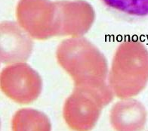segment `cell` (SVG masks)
I'll use <instances>...</instances> for the list:
<instances>
[{
  "label": "cell",
  "instance_id": "3957f363",
  "mask_svg": "<svg viewBox=\"0 0 148 131\" xmlns=\"http://www.w3.org/2000/svg\"><path fill=\"white\" fill-rule=\"evenodd\" d=\"M147 112L137 100H125L117 104L111 112V122L119 130H140L146 123Z\"/></svg>",
  "mask_w": 148,
  "mask_h": 131
},
{
  "label": "cell",
  "instance_id": "277c9868",
  "mask_svg": "<svg viewBox=\"0 0 148 131\" xmlns=\"http://www.w3.org/2000/svg\"><path fill=\"white\" fill-rule=\"evenodd\" d=\"M111 12L129 18L148 16V0H101Z\"/></svg>",
  "mask_w": 148,
  "mask_h": 131
},
{
  "label": "cell",
  "instance_id": "7a4b0ae2",
  "mask_svg": "<svg viewBox=\"0 0 148 131\" xmlns=\"http://www.w3.org/2000/svg\"><path fill=\"white\" fill-rule=\"evenodd\" d=\"M63 41L57 51L60 65L72 77L76 87L104 88L105 80L95 74L96 70L107 74L104 69L95 68V64H107L101 53L85 39H67Z\"/></svg>",
  "mask_w": 148,
  "mask_h": 131
},
{
  "label": "cell",
  "instance_id": "6da1fadb",
  "mask_svg": "<svg viewBox=\"0 0 148 131\" xmlns=\"http://www.w3.org/2000/svg\"><path fill=\"white\" fill-rule=\"evenodd\" d=\"M148 82V50L142 43H122L113 58L110 84L119 98L128 99L140 93Z\"/></svg>",
  "mask_w": 148,
  "mask_h": 131
}]
</instances>
